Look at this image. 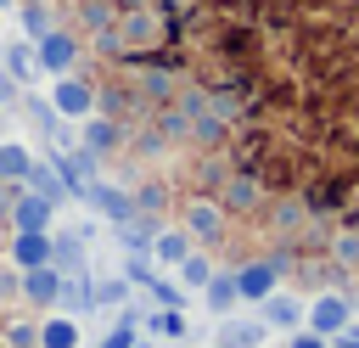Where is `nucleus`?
Instances as JSON below:
<instances>
[{
	"label": "nucleus",
	"mask_w": 359,
	"mask_h": 348,
	"mask_svg": "<svg viewBox=\"0 0 359 348\" xmlns=\"http://www.w3.org/2000/svg\"><path fill=\"white\" fill-rule=\"evenodd\" d=\"M219 202H224V213H247V208H258V185L236 174V180H230V185L219 191Z\"/></svg>",
	"instance_id": "23"
},
{
	"label": "nucleus",
	"mask_w": 359,
	"mask_h": 348,
	"mask_svg": "<svg viewBox=\"0 0 359 348\" xmlns=\"http://www.w3.org/2000/svg\"><path fill=\"white\" fill-rule=\"evenodd\" d=\"M157 275H163V269H157L151 253H123V281H129V286H151Z\"/></svg>",
	"instance_id": "24"
},
{
	"label": "nucleus",
	"mask_w": 359,
	"mask_h": 348,
	"mask_svg": "<svg viewBox=\"0 0 359 348\" xmlns=\"http://www.w3.org/2000/svg\"><path fill=\"white\" fill-rule=\"evenodd\" d=\"M264 342H269V326H264V320H236V314H224L213 348H264Z\"/></svg>",
	"instance_id": "14"
},
{
	"label": "nucleus",
	"mask_w": 359,
	"mask_h": 348,
	"mask_svg": "<svg viewBox=\"0 0 359 348\" xmlns=\"http://www.w3.org/2000/svg\"><path fill=\"white\" fill-rule=\"evenodd\" d=\"M79 202H90V208H95L101 219H112V225H123V219H135V196H129L123 185H107V180H90Z\"/></svg>",
	"instance_id": "7"
},
{
	"label": "nucleus",
	"mask_w": 359,
	"mask_h": 348,
	"mask_svg": "<svg viewBox=\"0 0 359 348\" xmlns=\"http://www.w3.org/2000/svg\"><path fill=\"white\" fill-rule=\"evenodd\" d=\"M50 107H56V118L84 123V118L95 112V84L79 79V73H62V79H50Z\"/></svg>",
	"instance_id": "3"
},
{
	"label": "nucleus",
	"mask_w": 359,
	"mask_h": 348,
	"mask_svg": "<svg viewBox=\"0 0 359 348\" xmlns=\"http://www.w3.org/2000/svg\"><path fill=\"white\" fill-rule=\"evenodd\" d=\"M17 17H22V39H45V34L56 28V17H50V6H45V0H22V6H17Z\"/></svg>",
	"instance_id": "22"
},
{
	"label": "nucleus",
	"mask_w": 359,
	"mask_h": 348,
	"mask_svg": "<svg viewBox=\"0 0 359 348\" xmlns=\"http://www.w3.org/2000/svg\"><path fill=\"white\" fill-rule=\"evenodd\" d=\"M303 326L309 331H320V337H337V331H348L353 326V297L348 292H320V297H309V309H303Z\"/></svg>",
	"instance_id": "2"
},
{
	"label": "nucleus",
	"mask_w": 359,
	"mask_h": 348,
	"mask_svg": "<svg viewBox=\"0 0 359 348\" xmlns=\"http://www.w3.org/2000/svg\"><path fill=\"white\" fill-rule=\"evenodd\" d=\"M50 219H56V202H50V196H39V191H28V185H17L11 230H50Z\"/></svg>",
	"instance_id": "8"
},
{
	"label": "nucleus",
	"mask_w": 359,
	"mask_h": 348,
	"mask_svg": "<svg viewBox=\"0 0 359 348\" xmlns=\"http://www.w3.org/2000/svg\"><path fill=\"white\" fill-rule=\"evenodd\" d=\"M62 309H67L73 320L95 314V281H90V275H67V286H62Z\"/></svg>",
	"instance_id": "20"
},
{
	"label": "nucleus",
	"mask_w": 359,
	"mask_h": 348,
	"mask_svg": "<svg viewBox=\"0 0 359 348\" xmlns=\"http://www.w3.org/2000/svg\"><path fill=\"white\" fill-rule=\"evenodd\" d=\"M28 168H34V152H28L22 140H0V180H6V185H22Z\"/></svg>",
	"instance_id": "21"
},
{
	"label": "nucleus",
	"mask_w": 359,
	"mask_h": 348,
	"mask_svg": "<svg viewBox=\"0 0 359 348\" xmlns=\"http://www.w3.org/2000/svg\"><path fill=\"white\" fill-rule=\"evenodd\" d=\"M11 6H17V0H0V11H11Z\"/></svg>",
	"instance_id": "33"
},
{
	"label": "nucleus",
	"mask_w": 359,
	"mask_h": 348,
	"mask_svg": "<svg viewBox=\"0 0 359 348\" xmlns=\"http://www.w3.org/2000/svg\"><path fill=\"white\" fill-rule=\"evenodd\" d=\"M34 62H39V73H45V79H62V73H73V62H79V34H67V28H50L45 39H34Z\"/></svg>",
	"instance_id": "5"
},
{
	"label": "nucleus",
	"mask_w": 359,
	"mask_h": 348,
	"mask_svg": "<svg viewBox=\"0 0 359 348\" xmlns=\"http://www.w3.org/2000/svg\"><path fill=\"white\" fill-rule=\"evenodd\" d=\"M303 309H309V303H303L297 292L275 286V292H269V297L258 303V320H264L269 331H303Z\"/></svg>",
	"instance_id": "6"
},
{
	"label": "nucleus",
	"mask_w": 359,
	"mask_h": 348,
	"mask_svg": "<svg viewBox=\"0 0 359 348\" xmlns=\"http://www.w3.org/2000/svg\"><path fill=\"white\" fill-rule=\"evenodd\" d=\"M6 348H39V326L34 320H11L6 326Z\"/></svg>",
	"instance_id": "27"
},
{
	"label": "nucleus",
	"mask_w": 359,
	"mask_h": 348,
	"mask_svg": "<svg viewBox=\"0 0 359 348\" xmlns=\"http://www.w3.org/2000/svg\"><path fill=\"white\" fill-rule=\"evenodd\" d=\"M62 286H67V275H62L56 264L22 269V297H28L34 309H56V303H62Z\"/></svg>",
	"instance_id": "10"
},
{
	"label": "nucleus",
	"mask_w": 359,
	"mask_h": 348,
	"mask_svg": "<svg viewBox=\"0 0 359 348\" xmlns=\"http://www.w3.org/2000/svg\"><path fill=\"white\" fill-rule=\"evenodd\" d=\"M202 303H208L213 320L236 314V303H241V281H236V269H213V281L202 286Z\"/></svg>",
	"instance_id": "12"
},
{
	"label": "nucleus",
	"mask_w": 359,
	"mask_h": 348,
	"mask_svg": "<svg viewBox=\"0 0 359 348\" xmlns=\"http://www.w3.org/2000/svg\"><path fill=\"white\" fill-rule=\"evenodd\" d=\"M6 253L17 269H39V264H50V230H17L6 241Z\"/></svg>",
	"instance_id": "11"
},
{
	"label": "nucleus",
	"mask_w": 359,
	"mask_h": 348,
	"mask_svg": "<svg viewBox=\"0 0 359 348\" xmlns=\"http://www.w3.org/2000/svg\"><path fill=\"white\" fill-rule=\"evenodd\" d=\"M224 219L230 213H224L219 196H185L180 202V225L191 230V241H219L224 236Z\"/></svg>",
	"instance_id": "4"
},
{
	"label": "nucleus",
	"mask_w": 359,
	"mask_h": 348,
	"mask_svg": "<svg viewBox=\"0 0 359 348\" xmlns=\"http://www.w3.org/2000/svg\"><path fill=\"white\" fill-rule=\"evenodd\" d=\"M191 253H196V241H191L185 225H163V230L151 236V258H157V269H168V275H174Z\"/></svg>",
	"instance_id": "9"
},
{
	"label": "nucleus",
	"mask_w": 359,
	"mask_h": 348,
	"mask_svg": "<svg viewBox=\"0 0 359 348\" xmlns=\"http://www.w3.org/2000/svg\"><path fill=\"white\" fill-rule=\"evenodd\" d=\"M6 107H17V84H11L6 67H0V112H6Z\"/></svg>",
	"instance_id": "32"
},
{
	"label": "nucleus",
	"mask_w": 359,
	"mask_h": 348,
	"mask_svg": "<svg viewBox=\"0 0 359 348\" xmlns=\"http://www.w3.org/2000/svg\"><path fill=\"white\" fill-rule=\"evenodd\" d=\"M118 140H123V123H118V118H107V112H90V118H84V129H79V146H84V152H95V157H107Z\"/></svg>",
	"instance_id": "13"
},
{
	"label": "nucleus",
	"mask_w": 359,
	"mask_h": 348,
	"mask_svg": "<svg viewBox=\"0 0 359 348\" xmlns=\"http://www.w3.org/2000/svg\"><path fill=\"white\" fill-rule=\"evenodd\" d=\"M123 297H129V281H123V275L95 281V309H123Z\"/></svg>",
	"instance_id": "26"
},
{
	"label": "nucleus",
	"mask_w": 359,
	"mask_h": 348,
	"mask_svg": "<svg viewBox=\"0 0 359 348\" xmlns=\"http://www.w3.org/2000/svg\"><path fill=\"white\" fill-rule=\"evenodd\" d=\"M337 264H359V230H348V236H337Z\"/></svg>",
	"instance_id": "29"
},
{
	"label": "nucleus",
	"mask_w": 359,
	"mask_h": 348,
	"mask_svg": "<svg viewBox=\"0 0 359 348\" xmlns=\"http://www.w3.org/2000/svg\"><path fill=\"white\" fill-rule=\"evenodd\" d=\"M286 264H292V253H286V247H280V253H269V258H252V264H241V269H236V281H241V303H264V297L280 286Z\"/></svg>",
	"instance_id": "1"
},
{
	"label": "nucleus",
	"mask_w": 359,
	"mask_h": 348,
	"mask_svg": "<svg viewBox=\"0 0 359 348\" xmlns=\"http://www.w3.org/2000/svg\"><path fill=\"white\" fill-rule=\"evenodd\" d=\"M22 185H28V191H39V196H50L56 208H62V202H73V191H67V180L56 174V163H50V157H45V163L34 157V168H28V180H22Z\"/></svg>",
	"instance_id": "16"
},
{
	"label": "nucleus",
	"mask_w": 359,
	"mask_h": 348,
	"mask_svg": "<svg viewBox=\"0 0 359 348\" xmlns=\"http://www.w3.org/2000/svg\"><path fill=\"white\" fill-rule=\"evenodd\" d=\"M11 202H17V185L0 180V225H11Z\"/></svg>",
	"instance_id": "31"
},
{
	"label": "nucleus",
	"mask_w": 359,
	"mask_h": 348,
	"mask_svg": "<svg viewBox=\"0 0 359 348\" xmlns=\"http://www.w3.org/2000/svg\"><path fill=\"white\" fill-rule=\"evenodd\" d=\"M135 326H146V314L123 303V309H118V320H112V331H107V337H101L95 348H146V342L135 337Z\"/></svg>",
	"instance_id": "19"
},
{
	"label": "nucleus",
	"mask_w": 359,
	"mask_h": 348,
	"mask_svg": "<svg viewBox=\"0 0 359 348\" xmlns=\"http://www.w3.org/2000/svg\"><path fill=\"white\" fill-rule=\"evenodd\" d=\"M174 281H180V286H196V292H202V286L213 281V258H202V253H191V258H185V264L174 269Z\"/></svg>",
	"instance_id": "25"
},
{
	"label": "nucleus",
	"mask_w": 359,
	"mask_h": 348,
	"mask_svg": "<svg viewBox=\"0 0 359 348\" xmlns=\"http://www.w3.org/2000/svg\"><path fill=\"white\" fill-rule=\"evenodd\" d=\"M286 348H331V337H320V331H309V326H303V331H292V337H286Z\"/></svg>",
	"instance_id": "30"
},
{
	"label": "nucleus",
	"mask_w": 359,
	"mask_h": 348,
	"mask_svg": "<svg viewBox=\"0 0 359 348\" xmlns=\"http://www.w3.org/2000/svg\"><path fill=\"white\" fill-rule=\"evenodd\" d=\"M146 337L185 342V337H191V314H185V309H151V314H146Z\"/></svg>",
	"instance_id": "17"
},
{
	"label": "nucleus",
	"mask_w": 359,
	"mask_h": 348,
	"mask_svg": "<svg viewBox=\"0 0 359 348\" xmlns=\"http://www.w3.org/2000/svg\"><path fill=\"white\" fill-rule=\"evenodd\" d=\"M79 320L73 314H45L39 320V348H79Z\"/></svg>",
	"instance_id": "18"
},
{
	"label": "nucleus",
	"mask_w": 359,
	"mask_h": 348,
	"mask_svg": "<svg viewBox=\"0 0 359 348\" xmlns=\"http://www.w3.org/2000/svg\"><path fill=\"white\" fill-rule=\"evenodd\" d=\"M303 213H309L303 202H280V208L269 213V225H275V230H292V225H303Z\"/></svg>",
	"instance_id": "28"
},
{
	"label": "nucleus",
	"mask_w": 359,
	"mask_h": 348,
	"mask_svg": "<svg viewBox=\"0 0 359 348\" xmlns=\"http://www.w3.org/2000/svg\"><path fill=\"white\" fill-rule=\"evenodd\" d=\"M0 67H6V79L22 90V84H34L39 79V62H34V39H11L6 51H0Z\"/></svg>",
	"instance_id": "15"
}]
</instances>
